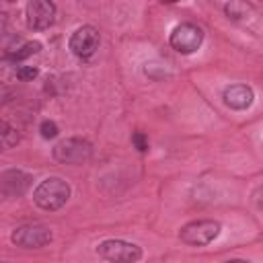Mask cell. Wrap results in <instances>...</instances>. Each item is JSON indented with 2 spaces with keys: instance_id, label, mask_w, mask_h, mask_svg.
Instances as JSON below:
<instances>
[{
  "instance_id": "1",
  "label": "cell",
  "mask_w": 263,
  "mask_h": 263,
  "mask_svg": "<svg viewBox=\"0 0 263 263\" xmlns=\"http://www.w3.org/2000/svg\"><path fill=\"white\" fill-rule=\"evenodd\" d=\"M68 197H70V185L60 177H49V179L41 181L33 191L35 203L47 212L60 210L68 201Z\"/></svg>"
},
{
  "instance_id": "2",
  "label": "cell",
  "mask_w": 263,
  "mask_h": 263,
  "mask_svg": "<svg viewBox=\"0 0 263 263\" xmlns=\"http://www.w3.org/2000/svg\"><path fill=\"white\" fill-rule=\"evenodd\" d=\"M92 146L82 138H66L53 146V158L64 164H82L90 158Z\"/></svg>"
},
{
  "instance_id": "3",
  "label": "cell",
  "mask_w": 263,
  "mask_h": 263,
  "mask_svg": "<svg viewBox=\"0 0 263 263\" xmlns=\"http://www.w3.org/2000/svg\"><path fill=\"white\" fill-rule=\"evenodd\" d=\"M220 234V224L216 220H193L185 224L179 238L189 247H205Z\"/></svg>"
},
{
  "instance_id": "4",
  "label": "cell",
  "mask_w": 263,
  "mask_h": 263,
  "mask_svg": "<svg viewBox=\"0 0 263 263\" xmlns=\"http://www.w3.org/2000/svg\"><path fill=\"white\" fill-rule=\"evenodd\" d=\"M97 255L105 261L132 263V261L142 259V249L138 245H132V242H125V240H119V238H109V240H103L97 247Z\"/></svg>"
},
{
  "instance_id": "5",
  "label": "cell",
  "mask_w": 263,
  "mask_h": 263,
  "mask_svg": "<svg viewBox=\"0 0 263 263\" xmlns=\"http://www.w3.org/2000/svg\"><path fill=\"white\" fill-rule=\"evenodd\" d=\"M171 47L179 53H193L199 49L201 41H203V31L201 27L193 25V23H181L173 29L171 33Z\"/></svg>"
},
{
  "instance_id": "6",
  "label": "cell",
  "mask_w": 263,
  "mask_h": 263,
  "mask_svg": "<svg viewBox=\"0 0 263 263\" xmlns=\"http://www.w3.org/2000/svg\"><path fill=\"white\" fill-rule=\"evenodd\" d=\"M12 242L23 249H39L51 240V230L43 224H25L12 232Z\"/></svg>"
},
{
  "instance_id": "7",
  "label": "cell",
  "mask_w": 263,
  "mask_h": 263,
  "mask_svg": "<svg viewBox=\"0 0 263 263\" xmlns=\"http://www.w3.org/2000/svg\"><path fill=\"white\" fill-rule=\"evenodd\" d=\"M55 21L53 0H31L27 4V25L35 31L49 29Z\"/></svg>"
},
{
  "instance_id": "8",
  "label": "cell",
  "mask_w": 263,
  "mask_h": 263,
  "mask_svg": "<svg viewBox=\"0 0 263 263\" xmlns=\"http://www.w3.org/2000/svg\"><path fill=\"white\" fill-rule=\"evenodd\" d=\"M68 45H70V49H72L74 55L86 60V58H90V55L97 51V47H99V31H97L95 27H90V25H82V27H78V29L72 33Z\"/></svg>"
},
{
  "instance_id": "9",
  "label": "cell",
  "mask_w": 263,
  "mask_h": 263,
  "mask_svg": "<svg viewBox=\"0 0 263 263\" xmlns=\"http://www.w3.org/2000/svg\"><path fill=\"white\" fill-rule=\"evenodd\" d=\"M31 185V177L23 171H4L2 177H0V189H2V195L6 199H14V197H21Z\"/></svg>"
},
{
  "instance_id": "10",
  "label": "cell",
  "mask_w": 263,
  "mask_h": 263,
  "mask_svg": "<svg viewBox=\"0 0 263 263\" xmlns=\"http://www.w3.org/2000/svg\"><path fill=\"white\" fill-rule=\"evenodd\" d=\"M222 99H224V103H226L230 109L242 111V109L251 107L255 95H253V88L247 86V84H230V86L224 88Z\"/></svg>"
},
{
  "instance_id": "11",
  "label": "cell",
  "mask_w": 263,
  "mask_h": 263,
  "mask_svg": "<svg viewBox=\"0 0 263 263\" xmlns=\"http://www.w3.org/2000/svg\"><path fill=\"white\" fill-rule=\"evenodd\" d=\"M39 49H41V43H39V41H27V43H23L21 47H16V49L8 51L4 58H6V60H10V62H23V60L31 58L33 53H37Z\"/></svg>"
},
{
  "instance_id": "12",
  "label": "cell",
  "mask_w": 263,
  "mask_h": 263,
  "mask_svg": "<svg viewBox=\"0 0 263 263\" xmlns=\"http://www.w3.org/2000/svg\"><path fill=\"white\" fill-rule=\"evenodd\" d=\"M39 132H41V136L45 138V140H51V138H55L58 136V125H55V121H51V119H43L41 121V125H39Z\"/></svg>"
},
{
  "instance_id": "13",
  "label": "cell",
  "mask_w": 263,
  "mask_h": 263,
  "mask_svg": "<svg viewBox=\"0 0 263 263\" xmlns=\"http://www.w3.org/2000/svg\"><path fill=\"white\" fill-rule=\"evenodd\" d=\"M2 129H4V132H2V144H4V148H10L12 144L18 142V134H16L6 121L2 123Z\"/></svg>"
},
{
  "instance_id": "14",
  "label": "cell",
  "mask_w": 263,
  "mask_h": 263,
  "mask_svg": "<svg viewBox=\"0 0 263 263\" xmlns=\"http://www.w3.org/2000/svg\"><path fill=\"white\" fill-rule=\"evenodd\" d=\"M37 74H39V70H37V68H33V66H21V68H16V78H18V80H23V82L33 80Z\"/></svg>"
},
{
  "instance_id": "15",
  "label": "cell",
  "mask_w": 263,
  "mask_h": 263,
  "mask_svg": "<svg viewBox=\"0 0 263 263\" xmlns=\"http://www.w3.org/2000/svg\"><path fill=\"white\" fill-rule=\"evenodd\" d=\"M132 142H134V146H136L140 152H148V138H146L142 132H136V134L132 136Z\"/></svg>"
},
{
  "instance_id": "16",
  "label": "cell",
  "mask_w": 263,
  "mask_h": 263,
  "mask_svg": "<svg viewBox=\"0 0 263 263\" xmlns=\"http://www.w3.org/2000/svg\"><path fill=\"white\" fill-rule=\"evenodd\" d=\"M162 2H177V0H162Z\"/></svg>"
},
{
  "instance_id": "17",
  "label": "cell",
  "mask_w": 263,
  "mask_h": 263,
  "mask_svg": "<svg viewBox=\"0 0 263 263\" xmlns=\"http://www.w3.org/2000/svg\"><path fill=\"white\" fill-rule=\"evenodd\" d=\"M6 2H14V0H6Z\"/></svg>"
}]
</instances>
